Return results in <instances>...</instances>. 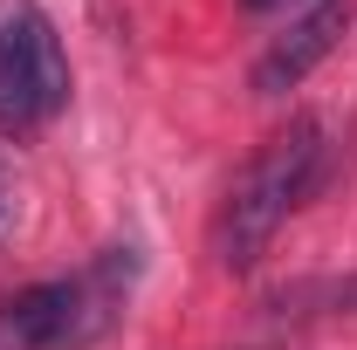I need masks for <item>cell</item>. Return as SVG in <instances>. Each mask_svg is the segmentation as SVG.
I'll use <instances>...</instances> for the list:
<instances>
[{"label": "cell", "mask_w": 357, "mask_h": 350, "mask_svg": "<svg viewBox=\"0 0 357 350\" xmlns=\"http://www.w3.org/2000/svg\"><path fill=\"white\" fill-rule=\"evenodd\" d=\"M69 110V55L62 35L35 0H14L0 14V124L35 131Z\"/></svg>", "instance_id": "cell-2"}, {"label": "cell", "mask_w": 357, "mask_h": 350, "mask_svg": "<svg viewBox=\"0 0 357 350\" xmlns=\"http://www.w3.org/2000/svg\"><path fill=\"white\" fill-rule=\"evenodd\" d=\"M268 323H337V316H357V275H303V282H282L261 296Z\"/></svg>", "instance_id": "cell-4"}, {"label": "cell", "mask_w": 357, "mask_h": 350, "mask_svg": "<svg viewBox=\"0 0 357 350\" xmlns=\"http://www.w3.org/2000/svg\"><path fill=\"white\" fill-rule=\"evenodd\" d=\"M0 234H14V178L0 165Z\"/></svg>", "instance_id": "cell-5"}, {"label": "cell", "mask_w": 357, "mask_h": 350, "mask_svg": "<svg viewBox=\"0 0 357 350\" xmlns=\"http://www.w3.org/2000/svg\"><path fill=\"white\" fill-rule=\"evenodd\" d=\"M323 158H330L323 117H289V124L234 172L220 213H213V261H220L227 275H248V268L268 254V241L282 234V220L316 192Z\"/></svg>", "instance_id": "cell-1"}, {"label": "cell", "mask_w": 357, "mask_h": 350, "mask_svg": "<svg viewBox=\"0 0 357 350\" xmlns=\"http://www.w3.org/2000/svg\"><path fill=\"white\" fill-rule=\"evenodd\" d=\"M248 14H268V7H289V0H241Z\"/></svg>", "instance_id": "cell-6"}, {"label": "cell", "mask_w": 357, "mask_h": 350, "mask_svg": "<svg viewBox=\"0 0 357 350\" xmlns=\"http://www.w3.org/2000/svg\"><path fill=\"white\" fill-rule=\"evenodd\" d=\"M344 28H351V0H310V7H303V14H296V21L261 48V62H255V76H248L255 96H289V89H296L316 62L337 48Z\"/></svg>", "instance_id": "cell-3"}]
</instances>
